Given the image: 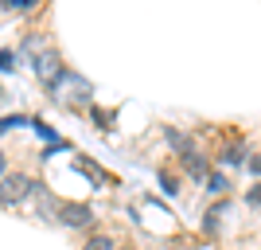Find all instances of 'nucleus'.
Returning <instances> with one entry per match:
<instances>
[{
  "label": "nucleus",
  "instance_id": "obj_1",
  "mask_svg": "<svg viewBox=\"0 0 261 250\" xmlns=\"http://www.w3.org/2000/svg\"><path fill=\"white\" fill-rule=\"evenodd\" d=\"M32 192H39V184H35L32 176H23V172H16V176H4V180H0V203H4V207H16V203H23V199L32 196Z\"/></svg>",
  "mask_w": 261,
  "mask_h": 250
},
{
  "label": "nucleus",
  "instance_id": "obj_2",
  "mask_svg": "<svg viewBox=\"0 0 261 250\" xmlns=\"http://www.w3.org/2000/svg\"><path fill=\"white\" fill-rule=\"evenodd\" d=\"M55 219L63 227H90L94 223V211L86 203H55Z\"/></svg>",
  "mask_w": 261,
  "mask_h": 250
},
{
  "label": "nucleus",
  "instance_id": "obj_3",
  "mask_svg": "<svg viewBox=\"0 0 261 250\" xmlns=\"http://www.w3.org/2000/svg\"><path fill=\"white\" fill-rule=\"evenodd\" d=\"M184 164H187V172H191V176H207V161H199L191 149L184 152Z\"/></svg>",
  "mask_w": 261,
  "mask_h": 250
},
{
  "label": "nucleus",
  "instance_id": "obj_4",
  "mask_svg": "<svg viewBox=\"0 0 261 250\" xmlns=\"http://www.w3.org/2000/svg\"><path fill=\"white\" fill-rule=\"evenodd\" d=\"M20 125H28V118H23V113H8V118H0V133L20 129Z\"/></svg>",
  "mask_w": 261,
  "mask_h": 250
},
{
  "label": "nucleus",
  "instance_id": "obj_5",
  "mask_svg": "<svg viewBox=\"0 0 261 250\" xmlns=\"http://www.w3.org/2000/svg\"><path fill=\"white\" fill-rule=\"evenodd\" d=\"M82 250H113V239H109V235H94V239H86Z\"/></svg>",
  "mask_w": 261,
  "mask_h": 250
},
{
  "label": "nucleus",
  "instance_id": "obj_6",
  "mask_svg": "<svg viewBox=\"0 0 261 250\" xmlns=\"http://www.w3.org/2000/svg\"><path fill=\"white\" fill-rule=\"evenodd\" d=\"M0 4H4L8 12H32L35 4H39V0H0Z\"/></svg>",
  "mask_w": 261,
  "mask_h": 250
},
{
  "label": "nucleus",
  "instance_id": "obj_7",
  "mask_svg": "<svg viewBox=\"0 0 261 250\" xmlns=\"http://www.w3.org/2000/svg\"><path fill=\"white\" fill-rule=\"evenodd\" d=\"M12 63H16V51H12V47H4V51H0V75H8Z\"/></svg>",
  "mask_w": 261,
  "mask_h": 250
},
{
  "label": "nucleus",
  "instance_id": "obj_8",
  "mask_svg": "<svg viewBox=\"0 0 261 250\" xmlns=\"http://www.w3.org/2000/svg\"><path fill=\"white\" fill-rule=\"evenodd\" d=\"M222 164H226V168H238L242 164V149H226L222 152Z\"/></svg>",
  "mask_w": 261,
  "mask_h": 250
},
{
  "label": "nucleus",
  "instance_id": "obj_9",
  "mask_svg": "<svg viewBox=\"0 0 261 250\" xmlns=\"http://www.w3.org/2000/svg\"><path fill=\"white\" fill-rule=\"evenodd\" d=\"M246 199H250V203H261V184L253 188V192H250V196H246Z\"/></svg>",
  "mask_w": 261,
  "mask_h": 250
},
{
  "label": "nucleus",
  "instance_id": "obj_10",
  "mask_svg": "<svg viewBox=\"0 0 261 250\" xmlns=\"http://www.w3.org/2000/svg\"><path fill=\"white\" fill-rule=\"evenodd\" d=\"M4 168H8V156H4V149H0V172H4Z\"/></svg>",
  "mask_w": 261,
  "mask_h": 250
},
{
  "label": "nucleus",
  "instance_id": "obj_11",
  "mask_svg": "<svg viewBox=\"0 0 261 250\" xmlns=\"http://www.w3.org/2000/svg\"><path fill=\"white\" fill-rule=\"evenodd\" d=\"M250 168H253V172H261V161H253V164H250Z\"/></svg>",
  "mask_w": 261,
  "mask_h": 250
}]
</instances>
